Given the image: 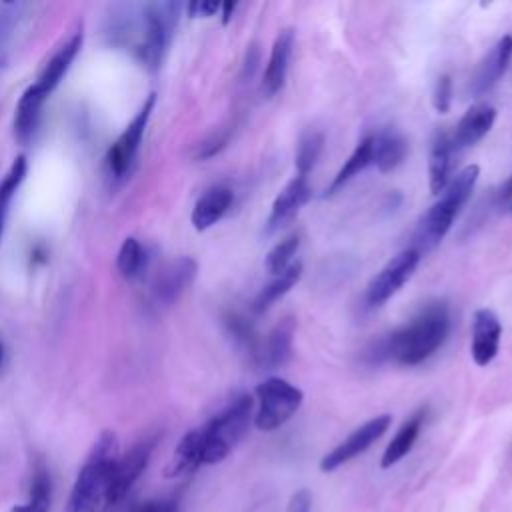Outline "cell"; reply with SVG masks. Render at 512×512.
Listing matches in <instances>:
<instances>
[{"label": "cell", "instance_id": "30bf717a", "mask_svg": "<svg viewBox=\"0 0 512 512\" xmlns=\"http://www.w3.org/2000/svg\"><path fill=\"white\" fill-rule=\"evenodd\" d=\"M82 44H84V28H82V24H78L68 34V38L62 44H58L56 50L48 56V60L42 64L36 80L30 86L44 98H50V94L60 86V82L68 74L72 62L80 54Z\"/></svg>", "mask_w": 512, "mask_h": 512}, {"label": "cell", "instance_id": "6da1fadb", "mask_svg": "<svg viewBox=\"0 0 512 512\" xmlns=\"http://www.w3.org/2000/svg\"><path fill=\"white\" fill-rule=\"evenodd\" d=\"M182 8L184 6L180 2H148L128 6L126 12L116 20L110 34L118 42L128 44L144 68L156 72L166 58Z\"/></svg>", "mask_w": 512, "mask_h": 512}, {"label": "cell", "instance_id": "8d00e7d4", "mask_svg": "<svg viewBox=\"0 0 512 512\" xmlns=\"http://www.w3.org/2000/svg\"><path fill=\"white\" fill-rule=\"evenodd\" d=\"M312 510V494L306 488H300L292 494L290 502H288V510L286 512H310Z\"/></svg>", "mask_w": 512, "mask_h": 512}, {"label": "cell", "instance_id": "ab89813d", "mask_svg": "<svg viewBox=\"0 0 512 512\" xmlns=\"http://www.w3.org/2000/svg\"><path fill=\"white\" fill-rule=\"evenodd\" d=\"M4 220H6V212L0 210V238H2V230H4Z\"/></svg>", "mask_w": 512, "mask_h": 512}, {"label": "cell", "instance_id": "e0dca14e", "mask_svg": "<svg viewBox=\"0 0 512 512\" xmlns=\"http://www.w3.org/2000/svg\"><path fill=\"white\" fill-rule=\"evenodd\" d=\"M494 122H496V108L492 104H488V102L472 104L462 114V118L458 120L454 130L450 132L456 152H462V150L478 144L492 130Z\"/></svg>", "mask_w": 512, "mask_h": 512}, {"label": "cell", "instance_id": "f1b7e54d", "mask_svg": "<svg viewBox=\"0 0 512 512\" xmlns=\"http://www.w3.org/2000/svg\"><path fill=\"white\" fill-rule=\"evenodd\" d=\"M116 268L126 280H136L144 276L148 268V250L136 236H128L122 240L116 254Z\"/></svg>", "mask_w": 512, "mask_h": 512}, {"label": "cell", "instance_id": "d6a6232c", "mask_svg": "<svg viewBox=\"0 0 512 512\" xmlns=\"http://www.w3.org/2000/svg\"><path fill=\"white\" fill-rule=\"evenodd\" d=\"M452 96H454V82L450 74H440L434 90H432V106L438 114H448L452 108Z\"/></svg>", "mask_w": 512, "mask_h": 512}, {"label": "cell", "instance_id": "ffe728a7", "mask_svg": "<svg viewBox=\"0 0 512 512\" xmlns=\"http://www.w3.org/2000/svg\"><path fill=\"white\" fill-rule=\"evenodd\" d=\"M232 204H234V192L230 186L214 184L206 188L194 202V208L190 214V222L194 230L204 232L212 228L216 222H220L226 216Z\"/></svg>", "mask_w": 512, "mask_h": 512}, {"label": "cell", "instance_id": "8992f818", "mask_svg": "<svg viewBox=\"0 0 512 512\" xmlns=\"http://www.w3.org/2000/svg\"><path fill=\"white\" fill-rule=\"evenodd\" d=\"M258 410L254 426L262 432H272L286 424L302 406L304 392L280 376H270L256 386Z\"/></svg>", "mask_w": 512, "mask_h": 512}, {"label": "cell", "instance_id": "8fae6325", "mask_svg": "<svg viewBox=\"0 0 512 512\" xmlns=\"http://www.w3.org/2000/svg\"><path fill=\"white\" fill-rule=\"evenodd\" d=\"M392 424L390 414H380L364 422L360 428H356L350 436H346L336 448H332L322 460H320V470L322 472H332L340 468L342 464L350 462L352 458L360 456L366 452Z\"/></svg>", "mask_w": 512, "mask_h": 512}, {"label": "cell", "instance_id": "d590c367", "mask_svg": "<svg viewBox=\"0 0 512 512\" xmlns=\"http://www.w3.org/2000/svg\"><path fill=\"white\" fill-rule=\"evenodd\" d=\"M184 10L188 12L190 18H210V16L220 14V4H218V2L200 0V2H190V4H186Z\"/></svg>", "mask_w": 512, "mask_h": 512}, {"label": "cell", "instance_id": "9c48e42d", "mask_svg": "<svg viewBox=\"0 0 512 512\" xmlns=\"http://www.w3.org/2000/svg\"><path fill=\"white\" fill-rule=\"evenodd\" d=\"M198 272V262L190 256H178L166 262L152 278L150 298L154 306L168 308L190 288Z\"/></svg>", "mask_w": 512, "mask_h": 512}, {"label": "cell", "instance_id": "ac0fdd59", "mask_svg": "<svg viewBox=\"0 0 512 512\" xmlns=\"http://www.w3.org/2000/svg\"><path fill=\"white\" fill-rule=\"evenodd\" d=\"M156 444H158V434L146 436L138 440L126 454H120L116 464V496L120 502L126 498L128 490L146 470Z\"/></svg>", "mask_w": 512, "mask_h": 512}, {"label": "cell", "instance_id": "4fadbf2b", "mask_svg": "<svg viewBox=\"0 0 512 512\" xmlns=\"http://www.w3.org/2000/svg\"><path fill=\"white\" fill-rule=\"evenodd\" d=\"M510 62H512V36L506 34L478 62L470 82L472 96L480 98L488 94L502 80Z\"/></svg>", "mask_w": 512, "mask_h": 512}, {"label": "cell", "instance_id": "cb8c5ba5", "mask_svg": "<svg viewBox=\"0 0 512 512\" xmlns=\"http://www.w3.org/2000/svg\"><path fill=\"white\" fill-rule=\"evenodd\" d=\"M426 420V408H418L412 416H408L402 426L398 428V432L394 434V438L388 442L384 454H382V460H380V466L382 468H390L394 466L396 462H400L414 446V442L418 440V434L422 430V424Z\"/></svg>", "mask_w": 512, "mask_h": 512}, {"label": "cell", "instance_id": "484cf974", "mask_svg": "<svg viewBox=\"0 0 512 512\" xmlns=\"http://www.w3.org/2000/svg\"><path fill=\"white\" fill-rule=\"evenodd\" d=\"M50 504H52V478L46 462L42 458H36L30 474L28 502L14 506L12 512H50Z\"/></svg>", "mask_w": 512, "mask_h": 512}, {"label": "cell", "instance_id": "7c38bea8", "mask_svg": "<svg viewBox=\"0 0 512 512\" xmlns=\"http://www.w3.org/2000/svg\"><path fill=\"white\" fill-rule=\"evenodd\" d=\"M294 40H296V30L294 28H282L278 30L272 48H270V56L262 74V82H260V92L264 98H274L286 82L288 76V68H290V58L294 52Z\"/></svg>", "mask_w": 512, "mask_h": 512}, {"label": "cell", "instance_id": "4316f807", "mask_svg": "<svg viewBox=\"0 0 512 512\" xmlns=\"http://www.w3.org/2000/svg\"><path fill=\"white\" fill-rule=\"evenodd\" d=\"M224 328H226L228 336L232 338V342L236 344V348L242 350L256 364L262 338L258 336L254 322L248 316H244L242 312L230 310L224 314Z\"/></svg>", "mask_w": 512, "mask_h": 512}, {"label": "cell", "instance_id": "603a6c76", "mask_svg": "<svg viewBox=\"0 0 512 512\" xmlns=\"http://www.w3.org/2000/svg\"><path fill=\"white\" fill-rule=\"evenodd\" d=\"M302 262H292L284 272L276 274L270 282H266L258 294L252 300V312L254 314H264L268 308H272L280 298H284L302 278Z\"/></svg>", "mask_w": 512, "mask_h": 512}, {"label": "cell", "instance_id": "7402d4cb", "mask_svg": "<svg viewBox=\"0 0 512 512\" xmlns=\"http://www.w3.org/2000/svg\"><path fill=\"white\" fill-rule=\"evenodd\" d=\"M48 98H44L42 94H38L32 86H28L22 96L18 98L16 102V108H14V122H12V128H14V138L20 142V144H28L38 128V122H40V116H42V108L46 104Z\"/></svg>", "mask_w": 512, "mask_h": 512}, {"label": "cell", "instance_id": "4dcf8cb0", "mask_svg": "<svg viewBox=\"0 0 512 512\" xmlns=\"http://www.w3.org/2000/svg\"><path fill=\"white\" fill-rule=\"evenodd\" d=\"M300 248V234L298 232H292L288 236H284L282 240H278L266 254V260H264V266L266 270L276 276L280 272H284L290 264H292V258L294 254L298 252Z\"/></svg>", "mask_w": 512, "mask_h": 512}, {"label": "cell", "instance_id": "9a60e30c", "mask_svg": "<svg viewBox=\"0 0 512 512\" xmlns=\"http://www.w3.org/2000/svg\"><path fill=\"white\" fill-rule=\"evenodd\" d=\"M502 324L490 308H478L472 316V342L470 354L474 364L488 366L500 348Z\"/></svg>", "mask_w": 512, "mask_h": 512}, {"label": "cell", "instance_id": "f546056e", "mask_svg": "<svg viewBox=\"0 0 512 512\" xmlns=\"http://www.w3.org/2000/svg\"><path fill=\"white\" fill-rule=\"evenodd\" d=\"M322 150H324V134L320 130H306L298 138V144H296V156H294L296 174L308 178V174L316 166Z\"/></svg>", "mask_w": 512, "mask_h": 512}, {"label": "cell", "instance_id": "60d3db41", "mask_svg": "<svg viewBox=\"0 0 512 512\" xmlns=\"http://www.w3.org/2000/svg\"><path fill=\"white\" fill-rule=\"evenodd\" d=\"M2 356H4V348H2V344H0V364H2Z\"/></svg>", "mask_w": 512, "mask_h": 512}, {"label": "cell", "instance_id": "7a4b0ae2", "mask_svg": "<svg viewBox=\"0 0 512 512\" xmlns=\"http://www.w3.org/2000/svg\"><path fill=\"white\" fill-rule=\"evenodd\" d=\"M118 458L120 440L116 432H100L74 480L66 512H112L120 504L116 496Z\"/></svg>", "mask_w": 512, "mask_h": 512}, {"label": "cell", "instance_id": "ba28073f", "mask_svg": "<svg viewBox=\"0 0 512 512\" xmlns=\"http://www.w3.org/2000/svg\"><path fill=\"white\" fill-rule=\"evenodd\" d=\"M422 254L414 250L412 246L392 256L368 282L364 300L368 306L376 308L382 306L386 300H390L414 274V270L420 264Z\"/></svg>", "mask_w": 512, "mask_h": 512}, {"label": "cell", "instance_id": "d6986e66", "mask_svg": "<svg viewBox=\"0 0 512 512\" xmlns=\"http://www.w3.org/2000/svg\"><path fill=\"white\" fill-rule=\"evenodd\" d=\"M456 154L458 152L452 144L450 130H436L430 144V158H428V186L434 196H440L448 186V182L452 180Z\"/></svg>", "mask_w": 512, "mask_h": 512}, {"label": "cell", "instance_id": "277c9868", "mask_svg": "<svg viewBox=\"0 0 512 512\" xmlns=\"http://www.w3.org/2000/svg\"><path fill=\"white\" fill-rule=\"evenodd\" d=\"M480 176V166L468 164L462 170H458L444 192L438 196V200L422 214L416 232H414V244L412 248L422 252L432 250L452 228L454 220L470 200L474 186Z\"/></svg>", "mask_w": 512, "mask_h": 512}, {"label": "cell", "instance_id": "3957f363", "mask_svg": "<svg viewBox=\"0 0 512 512\" xmlns=\"http://www.w3.org/2000/svg\"><path fill=\"white\" fill-rule=\"evenodd\" d=\"M448 334L450 308L444 300H432L384 338L388 358L402 366H418L442 348Z\"/></svg>", "mask_w": 512, "mask_h": 512}, {"label": "cell", "instance_id": "74e56055", "mask_svg": "<svg viewBox=\"0 0 512 512\" xmlns=\"http://www.w3.org/2000/svg\"><path fill=\"white\" fill-rule=\"evenodd\" d=\"M496 206L502 212H512V174L500 184L496 192Z\"/></svg>", "mask_w": 512, "mask_h": 512}, {"label": "cell", "instance_id": "e575fe53", "mask_svg": "<svg viewBox=\"0 0 512 512\" xmlns=\"http://www.w3.org/2000/svg\"><path fill=\"white\" fill-rule=\"evenodd\" d=\"M130 512H180V508H178V500L174 498H158V500L140 502Z\"/></svg>", "mask_w": 512, "mask_h": 512}, {"label": "cell", "instance_id": "1f68e13d", "mask_svg": "<svg viewBox=\"0 0 512 512\" xmlns=\"http://www.w3.org/2000/svg\"><path fill=\"white\" fill-rule=\"evenodd\" d=\"M26 172H28L26 156L18 154L12 160V164L8 166L2 180H0V210H4L6 214H8V208H10L16 192H18V188L22 186V182L26 178Z\"/></svg>", "mask_w": 512, "mask_h": 512}, {"label": "cell", "instance_id": "52a82bcc", "mask_svg": "<svg viewBox=\"0 0 512 512\" xmlns=\"http://www.w3.org/2000/svg\"><path fill=\"white\" fill-rule=\"evenodd\" d=\"M154 106H156V94L152 92L140 104V108L136 110L132 120L118 134V138L110 144V148L104 156V166H106V174L112 180H122L130 172V168L138 156V150L142 146V138H144L148 122L152 118Z\"/></svg>", "mask_w": 512, "mask_h": 512}, {"label": "cell", "instance_id": "44dd1931", "mask_svg": "<svg viewBox=\"0 0 512 512\" xmlns=\"http://www.w3.org/2000/svg\"><path fill=\"white\" fill-rule=\"evenodd\" d=\"M374 150H372V164L382 172H394L408 156V140L404 134L392 126L372 134Z\"/></svg>", "mask_w": 512, "mask_h": 512}, {"label": "cell", "instance_id": "2e32d148", "mask_svg": "<svg viewBox=\"0 0 512 512\" xmlns=\"http://www.w3.org/2000/svg\"><path fill=\"white\" fill-rule=\"evenodd\" d=\"M296 332V318H282L266 336L260 340V352L256 366L262 370H278L292 358V344Z\"/></svg>", "mask_w": 512, "mask_h": 512}, {"label": "cell", "instance_id": "5bb4252c", "mask_svg": "<svg viewBox=\"0 0 512 512\" xmlns=\"http://www.w3.org/2000/svg\"><path fill=\"white\" fill-rule=\"evenodd\" d=\"M312 198V186L306 176H294L274 198L268 220H266V234H272L286 226L300 208Z\"/></svg>", "mask_w": 512, "mask_h": 512}, {"label": "cell", "instance_id": "836d02e7", "mask_svg": "<svg viewBox=\"0 0 512 512\" xmlns=\"http://www.w3.org/2000/svg\"><path fill=\"white\" fill-rule=\"evenodd\" d=\"M232 130H234L232 126H224V128H220V130L212 132L204 142H200V144H198L196 158L206 160V158L216 156L222 148H226V144H228V140H230V136H232Z\"/></svg>", "mask_w": 512, "mask_h": 512}, {"label": "cell", "instance_id": "d4e9b609", "mask_svg": "<svg viewBox=\"0 0 512 512\" xmlns=\"http://www.w3.org/2000/svg\"><path fill=\"white\" fill-rule=\"evenodd\" d=\"M372 150H374V138L372 134L364 136L356 148L350 152V156L344 160V164L340 166V170L336 172V176L332 178V182L328 184L324 196H332L338 190H342L352 178H356L360 172H364L370 164H372Z\"/></svg>", "mask_w": 512, "mask_h": 512}, {"label": "cell", "instance_id": "f35d334b", "mask_svg": "<svg viewBox=\"0 0 512 512\" xmlns=\"http://www.w3.org/2000/svg\"><path fill=\"white\" fill-rule=\"evenodd\" d=\"M236 8H238V4H236V2H224V4H220V16H222V24H228V22L232 20V16H234Z\"/></svg>", "mask_w": 512, "mask_h": 512}, {"label": "cell", "instance_id": "5b68a950", "mask_svg": "<svg viewBox=\"0 0 512 512\" xmlns=\"http://www.w3.org/2000/svg\"><path fill=\"white\" fill-rule=\"evenodd\" d=\"M254 400L250 394L234 396L204 426L196 428L200 438V462L218 464L246 436L252 420Z\"/></svg>", "mask_w": 512, "mask_h": 512}, {"label": "cell", "instance_id": "83f0119b", "mask_svg": "<svg viewBox=\"0 0 512 512\" xmlns=\"http://www.w3.org/2000/svg\"><path fill=\"white\" fill-rule=\"evenodd\" d=\"M202 462H200V438H198V430H188L178 446L174 448V454H172V460L168 462L166 470H164V476L166 478H176V476H184V474H190L194 472L196 468H200Z\"/></svg>", "mask_w": 512, "mask_h": 512}]
</instances>
